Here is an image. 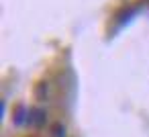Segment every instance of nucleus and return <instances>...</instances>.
Segmentation results:
<instances>
[{
    "instance_id": "f257e3e1",
    "label": "nucleus",
    "mask_w": 149,
    "mask_h": 137,
    "mask_svg": "<svg viewBox=\"0 0 149 137\" xmlns=\"http://www.w3.org/2000/svg\"><path fill=\"white\" fill-rule=\"evenodd\" d=\"M45 123H47V110L41 106L33 108L31 117H29V125H33L35 129H41V127H45Z\"/></svg>"
},
{
    "instance_id": "39448f33",
    "label": "nucleus",
    "mask_w": 149,
    "mask_h": 137,
    "mask_svg": "<svg viewBox=\"0 0 149 137\" xmlns=\"http://www.w3.org/2000/svg\"><path fill=\"white\" fill-rule=\"evenodd\" d=\"M37 98H39V100L45 98V84H41V86L37 88Z\"/></svg>"
},
{
    "instance_id": "f03ea898",
    "label": "nucleus",
    "mask_w": 149,
    "mask_h": 137,
    "mask_svg": "<svg viewBox=\"0 0 149 137\" xmlns=\"http://www.w3.org/2000/svg\"><path fill=\"white\" fill-rule=\"evenodd\" d=\"M29 117H31V110L25 106V104H19L17 108H15V125L17 127H23V125H27L29 123Z\"/></svg>"
},
{
    "instance_id": "20e7f679",
    "label": "nucleus",
    "mask_w": 149,
    "mask_h": 137,
    "mask_svg": "<svg viewBox=\"0 0 149 137\" xmlns=\"http://www.w3.org/2000/svg\"><path fill=\"white\" fill-rule=\"evenodd\" d=\"M51 137H68V129H65L63 125H53Z\"/></svg>"
},
{
    "instance_id": "7ed1b4c3",
    "label": "nucleus",
    "mask_w": 149,
    "mask_h": 137,
    "mask_svg": "<svg viewBox=\"0 0 149 137\" xmlns=\"http://www.w3.org/2000/svg\"><path fill=\"white\" fill-rule=\"evenodd\" d=\"M139 8H141V6L137 4V6H133V8L129 6V8H125L123 13H118V17H116V19H118V27L127 25V23H129V21H131V19H133V17H135V15L139 13Z\"/></svg>"
}]
</instances>
